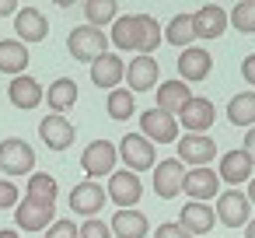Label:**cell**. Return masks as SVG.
Wrapping results in <instances>:
<instances>
[{
	"label": "cell",
	"instance_id": "obj_1",
	"mask_svg": "<svg viewBox=\"0 0 255 238\" xmlns=\"http://www.w3.org/2000/svg\"><path fill=\"white\" fill-rule=\"evenodd\" d=\"M112 46L119 49H129V53H140V56H150L161 39H164V28L157 25V18L150 14H126L112 25Z\"/></svg>",
	"mask_w": 255,
	"mask_h": 238
},
{
	"label": "cell",
	"instance_id": "obj_2",
	"mask_svg": "<svg viewBox=\"0 0 255 238\" xmlns=\"http://www.w3.org/2000/svg\"><path fill=\"white\" fill-rule=\"evenodd\" d=\"M109 35L102 32V28H95V25H81V28H74L70 35H67V49H70V56L74 60H81V63H95L98 56H105L109 53Z\"/></svg>",
	"mask_w": 255,
	"mask_h": 238
},
{
	"label": "cell",
	"instance_id": "obj_3",
	"mask_svg": "<svg viewBox=\"0 0 255 238\" xmlns=\"http://www.w3.org/2000/svg\"><path fill=\"white\" fill-rule=\"evenodd\" d=\"M0 172L4 175H32L35 172V151L21 137L0 140Z\"/></svg>",
	"mask_w": 255,
	"mask_h": 238
},
{
	"label": "cell",
	"instance_id": "obj_4",
	"mask_svg": "<svg viewBox=\"0 0 255 238\" xmlns=\"http://www.w3.org/2000/svg\"><path fill=\"white\" fill-rule=\"evenodd\" d=\"M105 193H109V203H116L119 210H133V203H140V196H143V182H140L136 172L119 168V172L109 175Z\"/></svg>",
	"mask_w": 255,
	"mask_h": 238
},
{
	"label": "cell",
	"instance_id": "obj_5",
	"mask_svg": "<svg viewBox=\"0 0 255 238\" xmlns=\"http://www.w3.org/2000/svg\"><path fill=\"white\" fill-rule=\"evenodd\" d=\"M217 221L220 224H227V228H248V221H252V200H248V193H241V189H227V193H220L217 196Z\"/></svg>",
	"mask_w": 255,
	"mask_h": 238
},
{
	"label": "cell",
	"instance_id": "obj_6",
	"mask_svg": "<svg viewBox=\"0 0 255 238\" xmlns=\"http://www.w3.org/2000/svg\"><path fill=\"white\" fill-rule=\"evenodd\" d=\"M140 130L150 144H178V116H168L157 105L140 116Z\"/></svg>",
	"mask_w": 255,
	"mask_h": 238
},
{
	"label": "cell",
	"instance_id": "obj_7",
	"mask_svg": "<svg viewBox=\"0 0 255 238\" xmlns=\"http://www.w3.org/2000/svg\"><path fill=\"white\" fill-rule=\"evenodd\" d=\"M105 203H109V193H105L98 182H91V179H84V182H77V186L70 189V210L81 214L84 221L98 217Z\"/></svg>",
	"mask_w": 255,
	"mask_h": 238
},
{
	"label": "cell",
	"instance_id": "obj_8",
	"mask_svg": "<svg viewBox=\"0 0 255 238\" xmlns=\"http://www.w3.org/2000/svg\"><path fill=\"white\" fill-rule=\"evenodd\" d=\"M178 161L182 165H192V168H206L210 161H213V154H217V144H213V137H206V133H185V137H178Z\"/></svg>",
	"mask_w": 255,
	"mask_h": 238
},
{
	"label": "cell",
	"instance_id": "obj_9",
	"mask_svg": "<svg viewBox=\"0 0 255 238\" xmlns=\"http://www.w3.org/2000/svg\"><path fill=\"white\" fill-rule=\"evenodd\" d=\"M116 158H119V147L109 144V140H91L84 147V158H81V168L91 175V182L98 175H112L116 172Z\"/></svg>",
	"mask_w": 255,
	"mask_h": 238
},
{
	"label": "cell",
	"instance_id": "obj_10",
	"mask_svg": "<svg viewBox=\"0 0 255 238\" xmlns=\"http://www.w3.org/2000/svg\"><path fill=\"white\" fill-rule=\"evenodd\" d=\"M185 186V165L178 158H164L154 165V193L161 200H175Z\"/></svg>",
	"mask_w": 255,
	"mask_h": 238
},
{
	"label": "cell",
	"instance_id": "obj_11",
	"mask_svg": "<svg viewBox=\"0 0 255 238\" xmlns=\"http://www.w3.org/2000/svg\"><path fill=\"white\" fill-rule=\"evenodd\" d=\"M53 214H56V207H53V203H39V200H28V196L14 207L18 231H49V224L56 221Z\"/></svg>",
	"mask_w": 255,
	"mask_h": 238
},
{
	"label": "cell",
	"instance_id": "obj_12",
	"mask_svg": "<svg viewBox=\"0 0 255 238\" xmlns=\"http://www.w3.org/2000/svg\"><path fill=\"white\" fill-rule=\"evenodd\" d=\"M119 158L126 161L129 172H147V168H154V144L143 133H126L119 144Z\"/></svg>",
	"mask_w": 255,
	"mask_h": 238
},
{
	"label": "cell",
	"instance_id": "obj_13",
	"mask_svg": "<svg viewBox=\"0 0 255 238\" xmlns=\"http://www.w3.org/2000/svg\"><path fill=\"white\" fill-rule=\"evenodd\" d=\"M39 137H42V144H46L49 151H67V147L74 144L77 130H74V123H70V119H63V116L49 112L46 119H39Z\"/></svg>",
	"mask_w": 255,
	"mask_h": 238
},
{
	"label": "cell",
	"instance_id": "obj_14",
	"mask_svg": "<svg viewBox=\"0 0 255 238\" xmlns=\"http://www.w3.org/2000/svg\"><path fill=\"white\" fill-rule=\"evenodd\" d=\"M210 70H213V56L206 49H199V46L182 49V56H178V81L196 84V81H206Z\"/></svg>",
	"mask_w": 255,
	"mask_h": 238
},
{
	"label": "cell",
	"instance_id": "obj_15",
	"mask_svg": "<svg viewBox=\"0 0 255 238\" xmlns=\"http://www.w3.org/2000/svg\"><path fill=\"white\" fill-rule=\"evenodd\" d=\"M213 119H217L213 102L210 98H199V95H192V102L178 112V126H185V133H206L213 126Z\"/></svg>",
	"mask_w": 255,
	"mask_h": 238
},
{
	"label": "cell",
	"instance_id": "obj_16",
	"mask_svg": "<svg viewBox=\"0 0 255 238\" xmlns=\"http://www.w3.org/2000/svg\"><path fill=\"white\" fill-rule=\"evenodd\" d=\"M182 193H185L189 200H196V203H206V200L220 196V175H217L213 168H192V172H185Z\"/></svg>",
	"mask_w": 255,
	"mask_h": 238
},
{
	"label": "cell",
	"instance_id": "obj_17",
	"mask_svg": "<svg viewBox=\"0 0 255 238\" xmlns=\"http://www.w3.org/2000/svg\"><path fill=\"white\" fill-rule=\"evenodd\" d=\"M227 25H231V18H227V11L217 7V4H203V7L192 14L196 39H220V35L227 32Z\"/></svg>",
	"mask_w": 255,
	"mask_h": 238
},
{
	"label": "cell",
	"instance_id": "obj_18",
	"mask_svg": "<svg viewBox=\"0 0 255 238\" xmlns=\"http://www.w3.org/2000/svg\"><path fill=\"white\" fill-rule=\"evenodd\" d=\"M14 35H18V42H42L46 35H49V21H46V14L39 11V7H21L18 14H14Z\"/></svg>",
	"mask_w": 255,
	"mask_h": 238
},
{
	"label": "cell",
	"instance_id": "obj_19",
	"mask_svg": "<svg viewBox=\"0 0 255 238\" xmlns=\"http://www.w3.org/2000/svg\"><path fill=\"white\" fill-rule=\"evenodd\" d=\"M91 81L95 88H105V91H116L123 81H126V63L116 56V53H105L91 63Z\"/></svg>",
	"mask_w": 255,
	"mask_h": 238
},
{
	"label": "cell",
	"instance_id": "obj_20",
	"mask_svg": "<svg viewBox=\"0 0 255 238\" xmlns=\"http://www.w3.org/2000/svg\"><path fill=\"white\" fill-rule=\"evenodd\" d=\"M157 74H161V63L154 56H136L126 67V88L129 91H150V88H157Z\"/></svg>",
	"mask_w": 255,
	"mask_h": 238
},
{
	"label": "cell",
	"instance_id": "obj_21",
	"mask_svg": "<svg viewBox=\"0 0 255 238\" xmlns=\"http://www.w3.org/2000/svg\"><path fill=\"white\" fill-rule=\"evenodd\" d=\"M252 158L245 154V147H238V151H227V154H220V168H217V175L224 179V182H231V186H241V182H252Z\"/></svg>",
	"mask_w": 255,
	"mask_h": 238
},
{
	"label": "cell",
	"instance_id": "obj_22",
	"mask_svg": "<svg viewBox=\"0 0 255 238\" xmlns=\"http://www.w3.org/2000/svg\"><path fill=\"white\" fill-rule=\"evenodd\" d=\"M7 98H11L14 109H35V105L46 98V91H42V84H39L35 77L21 74V77H11V84H7Z\"/></svg>",
	"mask_w": 255,
	"mask_h": 238
},
{
	"label": "cell",
	"instance_id": "obj_23",
	"mask_svg": "<svg viewBox=\"0 0 255 238\" xmlns=\"http://www.w3.org/2000/svg\"><path fill=\"white\" fill-rule=\"evenodd\" d=\"M178 224L196 238V235H206V231H213V224H217V210L210 207V203H185L182 207V214H178Z\"/></svg>",
	"mask_w": 255,
	"mask_h": 238
},
{
	"label": "cell",
	"instance_id": "obj_24",
	"mask_svg": "<svg viewBox=\"0 0 255 238\" xmlns=\"http://www.w3.org/2000/svg\"><path fill=\"white\" fill-rule=\"evenodd\" d=\"M189 102H192V91H189L185 81H164L157 88V109L168 112V116H178Z\"/></svg>",
	"mask_w": 255,
	"mask_h": 238
},
{
	"label": "cell",
	"instance_id": "obj_25",
	"mask_svg": "<svg viewBox=\"0 0 255 238\" xmlns=\"http://www.w3.org/2000/svg\"><path fill=\"white\" fill-rule=\"evenodd\" d=\"M109 228H112V235H119V238H147L150 221L133 207V210H116V217L109 221Z\"/></svg>",
	"mask_w": 255,
	"mask_h": 238
},
{
	"label": "cell",
	"instance_id": "obj_26",
	"mask_svg": "<svg viewBox=\"0 0 255 238\" xmlns=\"http://www.w3.org/2000/svg\"><path fill=\"white\" fill-rule=\"evenodd\" d=\"M28 46L18 42V39H0V70L11 74V77H21L25 67H28Z\"/></svg>",
	"mask_w": 255,
	"mask_h": 238
},
{
	"label": "cell",
	"instance_id": "obj_27",
	"mask_svg": "<svg viewBox=\"0 0 255 238\" xmlns=\"http://www.w3.org/2000/svg\"><path fill=\"white\" fill-rule=\"evenodd\" d=\"M46 102H49V109H53L56 116H63L67 109L77 105V81H74V77H56V81L46 88Z\"/></svg>",
	"mask_w": 255,
	"mask_h": 238
},
{
	"label": "cell",
	"instance_id": "obj_28",
	"mask_svg": "<svg viewBox=\"0 0 255 238\" xmlns=\"http://www.w3.org/2000/svg\"><path fill=\"white\" fill-rule=\"evenodd\" d=\"M227 119L234 126H255V91H241L227 102Z\"/></svg>",
	"mask_w": 255,
	"mask_h": 238
},
{
	"label": "cell",
	"instance_id": "obj_29",
	"mask_svg": "<svg viewBox=\"0 0 255 238\" xmlns=\"http://www.w3.org/2000/svg\"><path fill=\"white\" fill-rule=\"evenodd\" d=\"M164 39H168L171 46H178V49H189V46H192V39H196L192 14H175V18L168 21V28H164Z\"/></svg>",
	"mask_w": 255,
	"mask_h": 238
},
{
	"label": "cell",
	"instance_id": "obj_30",
	"mask_svg": "<svg viewBox=\"0 0 255 238\" xmlns=\"http://www.w3.org/2000/svg\"><path fill=\"white\" fill-rule=\"evenodd\" d=\"M105 109H109V119H112V123H123V119H129V116L136 112V98H133L129 88H116V91H109Z\"/></svg>",
	"mask_w": 255,
	"mask_h": 238
},
{
	"label": "cell",
	"instance_id": "obj_31",
	"mask_svg": "<svg viewBox=\"0 0 255 238\" xmlns=\"http://www.w3.org/2000/svg\"><path fill=\"white\" fill-rule=\"evenodd\" d=\"M84 14H88V25H95V28L116 25L119 21V4H116V0H88Z\"/></svg>",
	"mask_w": 255,
	"mask_h": 238
},
{
	"label": "cell",
	"instance_id": "obj_32",
	"mask_svg": "<svg viewBox=\"0 0 255 238\" xmlns=\"http://www.w3.org/2000/svg\"><path fill=\"white\" fill-rule=\"evenodd\" d=\"M56 193H60V186H56V179L53 175H46V172H35V175H28V200H39V203H53L56 207Z\"/></svg>",
	"mask_w": 255,
	"mask_h": 238
},
{
	"label": "cell",
	"instance_id": "obj_33",
	"mask_svg": "<svg viewBox=\"0 0 255 238\" xmlns=\"http://www.w3.org/2000/svg\"><path fill=\"white\" fill-rule=\"evenodd\" d=\"M227 18H231V25L241 35H255V0H241V4H234Z\"/></svg>",
	"mask_w": 255,
	"mask_h": 238
},
{
	"label": "cell",
	"instance_id": "obj_34",
	"mask_svg": "<svg viewBox=\"0 0 255 238\" xmlns=\"http://www.w3.org/2000/svg\"><path fill=\"white\" fill-rule=\"evenodd\" d=\"M81 238H112V228L102 217H91V221L81 224Z\"/></svg>",
	"mask_w": 255,
	"mask_h": 238
},
{
	"label": "cell",
	"instance_id": "obj_35",
	"mask_svg": "<svg viewBox=\"0 0 255 238\" xmlns=\"http://www.w3.org/2000/svg\"><path fill=\"white\" fill-rule=\"evenodd\" d=\"M46 238H81V228L74 221H53L49 231H46Z\"/></svg>",
	"mask_w": 255,
	"mask_h": 238
},
{
	"label": "cell",
	"instance_id": "obj_36",
	"mask_svg": "<svg viewBox=\"0 0 255 238\" xmlns=\"http://www.w3.org/2000/svg\"><path fill=\"white\" fill-rule=\"evenodd\" d=\"M7 207H18V186L0 179V210H7Z\"/></svg>",
	"mask_w": 255,
	"mask_h": 238
},
{
	"label": "cell",
	"instance_id": "obj_37",
	"mask_svg": "<svg viewBox=\"0 0 255 238\" xmlns=\"http://www.w3.org/2000/svg\"><path fill=\"white\" fill-rule=\"evenodd\" d=\"M154 238H192L178 221H168V224H157V231H154Z\"/></svg>",
	"mask_w": 255,
	"mask_h": 238
},
{
	"label": "cell",
	"instance_id": "obj_38",
	"mask_svg": "<svg viewBox=\"0 0 255 238\" xmlns=\"http://www.w3.org/2000/svg\"><path fill=\"white\" fill-rule=\"evenodd\" d=\"M241 77H245V84H252V88H255V53L241 60Z\"/></svg>",
	"mask_w": 255,
	"mask_h": 238
},
{
	"label": "cell",
	"instance_id": "obj_39",
	"mask_svg": "<svg viewBox=\"0 0 255 238\" xmlns=\"http://www.w3.org/2000/svg\"><path fill=\"white\" fill-rule=\"evenodd\" d=\"M245 154H248V158H252V165H255V126L245 133Z\"/></svg>",
	"mask_w": 255,
	"mask_h": 238
},
{
	"label": "cell",
	"instance_id": "obj_40",
	"mask_svg": "<svg viewBox=\"0 0 255 238\" xmlns=\"http://www.w3.org/2000/svg\"><path fill=\"white\" fill-rule=\"evenodd\" d=\"M7 14H18V0H0V18Z\"/></svg>",
	"mask_w": 255,
	"mask_h": 238
},
{
	"label": "cell",
	"instance_id": "obj_41",
	"mask_svg": "<svg viewBox=\"0 0 255 238\" xmlns=\"http://www.w3.org/2000/svg\"><path fill=\"white\" fill-rule=\"evenodd\" d=\"M248 200H252V207H255V175H252V182H248Z\"/></svg>",
	"mask_w": 255,
	"mask_h": 238
},
{
	"label": "cell",
	"instance_id": "obj_42",
	"mask_svg": "<svg viewBox=\"0 0 255 238\" xmlns=\"http://www.w3.org/2000/svg\"><path fill=\"white\" fill-rule=\"evenodd\" d=\"M245 238H255V217L248 221V228H245Z\"/></svg>",
	"mask_w": 255,
	"mask_h": 238
},
{
	"label": "cell",
	"instance_id": "obj_43",
	"mask_svg": "<svg viewBox=\"0 0 255 238\" xmlns=\"http://www.w3.org/2000/svg\"><path fill=\"white\" fill-rule=\"evenodd\" d=\"M0 238H18V231H0Z\"/></svg>",
	"mask_w": 255,
	"mask_h": 238
}]
</instances>
